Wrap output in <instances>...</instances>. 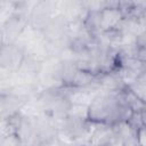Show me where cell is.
I'll return each instance as SVG.
<instances>
[{
    "label": "cell",
    "instance_id": "obj_5",
    "mask_svg": "<svg viewBox=\"0 0 146 146\" xmlns=\"http://www.w3.org/2000/svg\"><path fill=\"white\" fill-rule=\"evenodd\" d=\"M27 96L22 94L0 95V120H5L13 114L21 112V108L26 104Z\"/></svg>",
    "mask_w": 146,
    "mask_h": 146
},
{
    "label": "cell",
    "instance_id": "obj_10",
    "mask_svg": "<svg viewBox=\"0 0 146 146\" xmlns=\"http://www.w3.org/2000/svg\"><path fill=\"white\" fill-rule=\"evenodd\" d=\"M71 146H89V145H87L84 143H73Z\"/></svg>",
    "mask_w": 146,
    "mask_h": 146
},
{
    "label": "cell",
    "instance_id": "obj_12",
    "mask_svg": "<svg viewBox=\"0 0 146 146\" xmlns=\"http://www.w3.org/2000/svg\"><path fill=\"white\" fill-rule=\"evenodd\" d=\"M95 146H110L108 144H100V145H95Z\"/></svg>",
    "mask_w": 146,
    "mask_h": 146
},
{
    "label": "cell",
    "instance_id": "obj_3",
    "mask_svg": "<svg viewBox=\"0 0 146 146\" xmlns=\"http://www.w3.org/2000/svg\"><path fill=\"white\" fill-rule=\"evenodd\" d=\"M29 25V19L17 13H14L1 26L2 43H16Z\"/></svg>",
    "mask_w": 146,
    "mask_h": 146
},
{
    "label": "cell",
    "instance_id": "obj_1",
    "mask_svg": "<svg viewBox=\"0 0 146 146\" xmlns=\"http://www.w3.org/2000/svg\"><path fill=\"white\" fill-rule=\"evenodd\" d=\"M124 89L99 91L87 106V120L95 124L111 127L127 122L132 114V110L125 100Z\"/></svg>",
    "mask_w": 146,
    "mask_h": 146
},
{
    "label": "cell",
    "instance_id": "obj_7",
    "mask_svg": "<svg viewBox=\"0 0 146 146\" xmlns=\"http://www.w3.org/2000/svg\"><path fill=\"white\" fill-rule=\"evenodd\" d=\"M127 89L140 102L145 103V94H146V72L138 75L128 87Z\"/></svg>",
    "mask_w": 146,
    "mask_h": 146
},
{
    "label": "cell",
    "instance_id": "obj_11",
    "mask_svg": "<svg viewBox=\"0 0 146 146\" xmlns=\"http://www.w3.org/2000/svg\"><path fill=\"white\" fill-rule=\"evenodd\" d=\"M2 44V35H1V29H0V46Z\"/></svg>",
    "mask_w": 146,
    "mask_h": 146
},
{
    "label": "cell",
    "instance_id": "obj_4",
    "mask_svg": "<svg viewBox=\"0 0 146 146\" xmlns=\"http://www.w3.org/2000/svg\"><path fill=\"white\" fill-rule=\"evenodd\" d=\"M124 19L123 11L119 8L117 1H107V6L100 10V30L110 32L117 30Z\"/></svg>",
    "mask_w": 146,
    "mask_h": 146
},
{
    "label": "cell",
    "instance_id": "obj_6",
    "mask_svg": "<svg viewBox=\"0 0 146 146\" xmlns=\"http://www.w3.org/2000/svg\"><path fill=\"white\" fill-rule=\"evenodd\" d=\"M82 24L87 32L95 39L100 32V10H87L82 18Z\"/></svg>",
    "mask_w": 146,
    "mask_h": 146
},
{
    "label": "cell",
    "instance_id": "obj_9",
    "mask_svg": "<svg viewBox=\"0 0 146 146\" xmlns=\"http://www.w3.org/2000/svg\"><path fill=\"white\" fill-rule=\"evenodd\" d=\"M124 146H137V145H136V143H135V139H133V140H130V141L125 143V144H124Z\"/></svg>",
    "mask_w": 146,
    "mask_h": 146
},
{
    "label": "cell",
    "instance_id": "obj_8",
    "mask_svg": "<svg viewBox=\"0 0 146 146\" xmlns=\"http://www.w3.org/2000/svg\"><path fill=\"white\" fill-rule=\"evenodd\" d=\"M146 132H145V125L138 128L135 131V143L137 146H146Z\"/></svg>",
    "mask_w": 146,
    "mask_h": 146
},
{
    "label": "cell",
    "instance_id": "obj_2",
    "mask_svg": "<svg viewBox=\"0 0 146 146\" xmlns=\"http://www.w3.org/2000/svg\"><path fill=\"white\" fill-rule=\"evenodd\" d=\"M25 51L17 43H2L0 46V73L15 74L24 59Z\"/></svg>",
    "mask_w": 146,
    "mask_h": 146
}]
</instances>
